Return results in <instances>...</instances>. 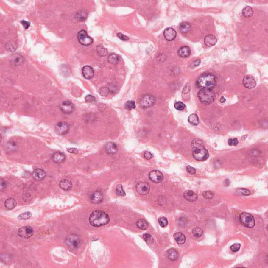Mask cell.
Listing matches in <instances>:
<instances>
[{
  "label": "cell",
  "mask_w": 268,
  "mask_h": 268,
  "mask_svg": "<svg viewBox=\"0 0 268 268\" xmlns=\"http://www.w3.org/2000/svg\"><path fill=\"white\" fill-rule=\"evenodd\" d=\"M192 148L193 156L195 159L201 161L208 159L209 154L203 141L200 139H195L192 142Z\"/></svg>",
  "instance_id": "obj_1"
},
{
  "label": "cell",
  "mask_w": 268,
  "mask_h": 268,
  "mask_svg": "<svg viewBox=\"0 0 268 268\" xmlns=\"http://www.w3.org/2000/svg\"><path fill=\"white\" fill-rule=\"evenodd\" d=\"M110 216L106 212L101 210H95L89 217V222L94 227H101L110 222Z\"/></svg>",
  "instance_id": "obj_2"
},
{
  "label": "cell",
  "mask_w": 268,
  "mask_h": 268,
  "mask_svg": "<svg viewBox=\"0 0 268 268\" xmlns=\"http://www.w3.org/2000/svg\"><path fill=\"white\" fill-rule=\"evenodd\" d=\"M216 84V77L211 73H204L201 74L196 82L197 87L201 89H213Z\"/></svg>",
  "instance_id": "obj_3"
},
{
  "label": "cell",
  "mask_w": 268,
  "mask_h": 268,
  "mask_svg": "<svg viewBox=\"0 0 268 268\" xmlns=\"http://www.w3.org/2000/svg\"><path fill=\"white\" fill-rule=\"evenodd\" d=\"M199 100L203 104H210L215 99V94L213 89H201L197 94Z\"/></svg>",
  "instance_id": "obj_4"
},
{
  "label": "cell",
  "mask_w": 268,
  "mask_h": 268,
  "mask_svg": "<svg viewBox=\"0 0 268 268\" xmlns=\"http://www.w3.org/2000/svg\"><path fill=\"white\" fill-rule=\"evenodd\" d=\"M240 223L244 226L248 228H253L255 225V220L251 214L243 212L239 216Z\"/></svg>",
  "instance_id": "obj_5"
},
{
  "label": "cell",
  "mask_w": 268,
  "mask_h": 268,
  "mask_svg": "<svg viewBox=\"0 0 268 268\" xmlns=\"http://www.w3.org/2000/svg\"><path fill=\"white\" fill-rule=\"evenodd\" d=\"M65 243L70 250H76L79 248L81 244V240L79 236L76 235H71L65 240Z\"/></svg>",
  "instance_id": "obj_6"
},
{
  "label": "cell",
  "mask_w": 268,
  "mask_h": 268,
  "mask_svg": "<svg viewBox=\"0 0 268 268\" xmlns=\"http://www.w3.org/2000/svg\"><path fill=\"white\" fill-rule=\"evenodd\" d=\"M156 101V97L154 95L146 94L141 97L139 101V105L142 108H148L153 106Z\"/></svg>",
  "instance_id": "obj_7"
},
{
  "label": "cell",
  "mask_w": 268,
  "mask_h": 268,
  "mask_svg": "<svg viewBox=\"0 0 268 268\" xmlns=\"http://www.w3.org/2000/svg\"><path fill=\"white\" fill-rule=\"evenodd\" d=\"M78 39L81 45L88 46L93 43V40L91 37L87 34L85 30H82L78 33Z\"/></svg>",
  "instance_id": "obj_8"
},
{
  "label": "cell",
  "mask_w": 268,
  "mask_h": 268,
  "mask_svg": "<svg viewBox=\"0 0 268 268\" xmlns=\"http://www.w3.org/2000/svg\"><path fill=\"white\" fill-rule=\"evenodd\" d=\"M34 234V230L30 226H23L20 228L18 231V235L21 238L27 239L30 238Z\"/></svg>",
  "instance_id": "obj_9"
},
{
  "label": "cell",
  "mask_w": 268,
  "mask_h": 268,
  "mask_svg": "<svg viewBox=\"0 0 268 268\" xmlns=\"http://www.w3.org/2000/svg\"><path fill=\"white\" fill-rule=\"evenodd\" d=\"M61 111L66 114H70L74 110V106L71 102L66 101L60 105Z\"/></svg>",
  "instance_id": "obj_10"
},
{
  "label": "cell",
  "mask_w": 268,
  "mask_h": 268,
  "mask_svg": "<svg viewBox=\"0 0 268 268\" xmlns=\"http://www.w3.org/2000/svg\"><path fill=\"white\" fill-rule=\"evenodd\" d=\"M136 189L138 194L144 195L147 194L149 192L150 190V186H149V184L147 182H139L136 184Z\"/></svg>",
  "instance_id": "obj_11"
},
{
  "label": "cell",
  "mask_w": 268,
  "mask_h": 268,
  "mask_svg": "<svg viewBox=\"0 0 268 268\" xmlns=\"http://www.w3.org/2000/svg\"><path fill=\"white\" fill-rule=\"evenodd\" d=\"M70 127L66 122H59L55 126V130L60 135H65L69 131Z\"/></svg>",
  "instance_id": "obj_12"
},
{
  "label": "cell",
  "mask_w": 268,
  "mask_h": 268,
  "mask_svg": "<svg viewBox=\"0 0 268 268\" xmlns=\"http://www.w3.org/2000/svg\"><path fill=\"white\" fill-rule=\"evenodd\" d=\"M149 178L152 182L155 183H160L163 180V175L160 171L153 170L149 173Z\"/></svg>",
  "instance_id": "obj_13"
},
{
  "label": "cell",
  "mask_w": 268,
  "mask_h": 268,
  "mask_svg": "<svg viewBox=\"0 0 268 268\" xmlns=\"http://www.w3.org/2000/svg\"><path fill=\"white\" fill-rule=\"evenodd\" d=\"M242 83L245 88L247 89H253L256 85L255 78L250 75H246L244 77L242 80Z\"/></svg>",
  "instance_id": "obj_14"
},
{
  "label": "cell",
  "mask_w": 268,
  "mask_h": 268,
  "mask_svg": "<svg viewBox=\"0 0 268 268\" xmlns=\"http://www.w3.org/2000/svg\"><path fill=\"white\" fill-rule=\"evenodd\" d=\"M104 199L103 194L102 192L99 191H96L92 193L90 196V201L91 203L95 204L101 203Z\"/></svg>",
  "instance_id": "obj_15"
},
{
  "label": "cell",
  "mask_w": 268,
  "mask_h": 268,
  "mask_svg": "<svg viewBox=\"0 0 268 268\" xmlns=\"http://www.w3.org/2000/svg\"><path fill=\"white\" fill-rule=\"evenodd\" d=\"M163 35L166 40L172 41L176 38L177 32L173 28L169 27L164 30Z\"/></svg>",
  "instance_id": "obj_16"
},
{
  "label": "cell",
  "mask_w": 268,
  "mask_h": 268,
  "mask_svg": "<svg viewBox=\"0 0 268 268\" xmlns=\"http://www.w3.org/2000/svg\"><path fill=\"white\" fill-rule=\"evenodd\" d=\"M32 177L33 179L36 181H40L45 178V172L43 169L39 168L35 169L32 172Z\"/></svg>",
  "instance_id": "obj_17"
},
{
  "label": "cell",
  "mask_w": 268,
  "mask_h": 268,
  "mask_svg": "<svg viewBox=\"0 0 268 268\" xmlns=\"http://www.w3.org/2000/svg\"><path fill=\"white\" fill-rule=\"evenodd\" d=\"M82 74L87 79H91L94 75V71L93 68L89 66H85L83 67L82 69Z\"/></svg>",
  "instance_id": "obj_18"
},
{
  "label": "cell",
  "mask_w": 268,
  "mask_h": 268,
  "mask_svg": "<svg viewBox=\"0 0 268 268\" xmlns=\"http://www.w3.org/2000/svg\"><path fill=\"white\" fill-rule=\"evenodd\" d=\"M105 152L110 155L116 154L118 151V147L116 144L113 142H109L105 146Z\"/></svg>",
  "instance_id": "obj_19"
},
{
  "label": "cell",
  "mask_w": 268,
  "mask_h": 268,
  "mask_svg": "<svg viewBox=\"0 0 268 268\" xmlns=\"http://www.w3.org/2000/svg\"><path fill=\"white\" fill-rule=\"evenodd\" d=\"M52 158L54 162L58 164L63 163L66 160L65 154L59 152H56L54 154H52Z\"/></svg>",
  "instance_id": "obj_20"
},
{
  "label": "cell",
  "mask_w": 268,
  "mask_h": 268,
  "mask_svg": "<svg viewBox=\"0 0 268 268\" xmlns=\"http://www.w3.org/2000/svg\"><path fill=\"white\" fill-rule=\"evenodd\" d=\"M183 197L186 200L191 202L197 201L198 198L197 195L193 191L186 190L184 192Z\"/></svg>",
  "instance_id": "obj_21"
},
{
  "label": "cell",
  "mask_w": 268,
  "mask_h": 268,
  "mask_svg": "<svg viewBox=\"0 0 268 268\" xmlns=\"http://www.w3.org/2000/svg\"><path fill=\"white\" fill-rule=\"evenodd\" d=\"M167 255L169 260L172 261H174L178 259L179 253L177 249L171 248L167 251Z\"/></svg>",
  "instance_id": "obj_22"
},
{
  "label": "cell",
  "mask_w": 268,
  "mask_h": 268,
  "mask_svg": "<svg viewBox=\"0 0 268 268\" xmlns=\"http://www.w3.org/2000/svg\"><path fill=\"white\" fill-rule=\"evenodd\" d=\"M191 50L190 48L184 46L180 48L178 50V54L179 56L182 58H187L191 54Z\"/></svg>",
  "instance_id": "obj_23"
},
{
  "label": "cell",
  "mask_w": 268,
  "mask_h": 268,
  "mask_svg": "<svg viewBox=\"0 0 268 268\" xmlns=\"http://www.w3.org/2000/svg\"><path fill=\"white\" fill-rule=\"evenodd\" d=\"M217 42L216 37L213 35H208L204 38V43L208 47L215 45Z\"/></svg>",
  "instance_id": "obj_24"
},
{
  "label": "cell",
  "mask_w": 268,
  "mask_h": 268,
  "mask_svg": "<svg viewBox=\"0 0 268 268\" xmlns=\"http://www.w3.org/2000/svg\"><path fill=\"white\" fill-rule=\"evenodd\" d=\"M59 186L63 190L69 191L72 187V183L69 180L63 179L59 183Z\"/></svg>",
  "instance_id": "obj_25"
},
{
  "label": "cell",
  "mask_w": 268,
  "mask_h": 268,
  "mask_svg": "<svg viewBox=\"0 0 268 268\" xmlns=\"http://www.w3.org/2000/svg\"><path fill=\"white\" fill-rule=\"evenodd\" d=\"M5 207L7 209L9 210H12L14 209L17 205V202L15 199L12 197H10L9 199H7L5 201Z\"/></svg>",
  "instance_id": "obj_26"
},
{
  "label": "cell",
  "mask_w": 268,
  "mask_h": 268,
  "mask_svg": "<svg viewBox=\"0 0 268 268\" xmlns=\"http://www.w3.org/2000/svg\"><path fill=\"white\" fill-rule=\"evenodd\" d=\"M191 29L190 24L187 22H182L179 26L180 32L182 34H186L189 32Z\"/></svg>",
  "instance_id": "obj_27"
},
{
  "label": "cell",
  "mask_w": 268,
  "mask_h": 268,
  "mask_svg": "<svg viewBox=\"0 0 268 268\" xmlns=\"http://www.w3.org/2000/svg\"><path fill=\"white\" fill-rule=\"evenodd\" d=\"M174 237L175 238L176 241L179 244H183L186 242V238L183 233H174Z\"/></svg>",
  "instance_id": "obj_28"
},
{
  "label": "cell",
  "mask_w": 268,
  "mask_h": 268,
  "mask_svg": "<svg viewBox=\"0 0 268 268\" xmlns=\"http://www.w3.org/2000/svg\"><path fill=\"white\" fill-rule=\"evenodd\" d=\"M137 227L141 230H146L149 227V224L147 221L144 219H139L136 222Z\"/></svg>",
  "instance_id": "obj_29"
},
{
  "label": "cell",
  "mask_w": 268,
  "mask_h": 268,
  "mask_svg": "<svg viewBox=\"0 0 268 268\" xmlns=\"http://www.w3.org/2000/svg\"><path fill=\"white\" fill-rule=\"evenodd\" d=\"M188 121L191 125L197 126L199 124L200 121L197 115L195 114H192L188 116Z\"/></svg>",
  "instance_id": "obj_30"
},
{
  "label": "cell",
  "mask_w": 268,
  "mask_h": 268,
  "mask_svg": "<svg viewBox=\"0 0 268 268\" xmlns=\"http://www.w3.org/2000/svg\"><path fill=\"white\" fill-rule=\"evenodd\" d=\"M253 11L250 7H246L243 9L242 11V15L246 18H250L253 15Z\"/></svg>",
  "instance_id": "obj_31"
},
{
  "label": "cell",
  "mask_w": 268,
  "mask_h": 268,
  "mask_svg": "<svg viewBox=\"0 0 268 268\" xmlns=\"http://www.w3.org/2000/svg\"><path fill=\"white\" fill-rule=\"evenodd\" d=\"M96 50L97 54L101 56H105L108 54L107 49L102 46H98Z\"/></svg>",
  "instance_id": "obj_32"
},
{
  "label": "cell",
  "mask_w": 268,
  "mask_h": 268,
  "mask_svg": "<svg viewBox=\"0 0 268 268\" xmlns=\"http://www.w3.org/2000/svg\"><path fill=\"white\" fill-rule=\"evenodd\" d=\"M192 233L193 235L195 237L197 238H200L203 234V230L201 229V228L197 227L193 229Z\"/></svg>",
  "instance_id": "obj_33"
},
{
  "label": "cell",
  "mask_w": 268,
  "mask_h": 268,
  "mask_svg": "<svg viewBox=\"0 0 268 268\" xmlns=\"http://www.w3.org/2000/svg\"><path fill=\"white\" fill-rule=\"evenodd\" d=\"M119 61V57L116 54H111L108 56V61L112 64H116Z\"/></svg>",
  "instance_id": "obj_34"
},
{
  "label": "cell",
  "mask_w": 268,
  "mask_h": 268,
  "mask_svg": "<svg viewBox=\"0 0 268 268\" xmlns=\"http://www.w3.org/2000/svg\"><path fill=\"white\" fill-rule=\"evenodd\" d=\"M143 238L148 244H150L154 243V238H152V237L149 233H144L143 235Z\"/></svg>",
  "instance_id": "obj_35"
},
{
  "label": "cell",
  "mask_w": 268,
  "mask_h": 268,
  "mask_svg": "<svg viewBox=\"0 0 268 268\" xmlns=\"http://www.w3.org/2000/svg\"><path fill=\"white\" fill-rule=\"evenodd\" d=\"M136 107L135 102L134 101H128L125 104V107L127 110H131L133 109H134Z\"/></svg>",
  "instance_id": "obj_36"
},
{
  "label": "cell",
  "mask_w": 268,
  "mask_h": 268,
  "mask_svg": "<svg viewBox=\"0 0 268 268\" xmlns=\"http://www.w3.org/2000/svg\"><path fill=\"white\" fill-rule=\"evenodd\" d=\"M32 215V214L30 212H25V213L19 215V216H18V219L21 220H26V219H29Z\"/></svg>",
  "instance_id": "obj_37"
},
{
  "label": "cell",
  "mask_w": 268,
  "mask_h": 268,
  "mask_svg": "<svg viewBox=\"0 0 268 268\" xmlns=\"http://www.w3.org/2000/svg\"><path fill=\"white\" fill-rule=\"evenodd\" d=\"M116 193V194L118 196H121V197H123V196H125V191L124 190L123 186H122L121 184H119V185L117 186Z\"/></svg>",
  "instance_id": "obj_38"
},
{
  "label": "cell",
  "mask_w": 268,
  "mask_h": 268,
  "mask_svg": "<svg viewBox=\"0 0 268 268\" xmlns=\"http://www.w3.org/2000/svg\"><path fill=\"white\" fill-rule=\"evenodd\" d=\"M87 18V13L85 10L80 11L77 15V18L79 21H85Z\"/></svg>",
  "instance_id": "obj_39"
},
{
  "label": "cell",
  "mask_w": 268,
  "mask_h": 268,
  "mask_svg": "<svg viewBox=\"0 0 268 268\" xmlns=\"http://www.w3.org/2000/svg\"><path fill=\"white\" fill-rule=\"evenodd\" d=\"M158 222L160 226L162 227H166L168 224V219L165 217H160L158 219Z\"/></svg>",
  "instance_id": "obj_40"
},
{
  "label": "cell",
  "mask_w": 268,
  "mask_h": 268,
  "mask_svg": "<svg viewBox=\"0 0 268 268\" xmlns=\"http://www.w3.org/2000/svg\"><path fill=\"white\" fill-rule=\"evenodd\" d=\"M236 193H238V194L244 195L246 196H248L250 194V191L245 189V188H239L236 191Z\"/></svg>",
  "instance_id": "obj_41"
},
{
  "label": "cell",
  "mask_w": 268,
  "mask_h": 268,
  "mask_svg": "<svg viewBox=\"0 0 268 268\" xmlns=\"http://www.w3.org/2000/svg\"><path fill=\"white\" fill-rule=\"evenodd\" d=\"M202 195L204 197L205 199H212L214 197V193L211 191H206L203 192L202 193Z\"/></svg>",
  "instance_id": "obj_42"
},
{
  "label": "cell",
  "mask_w": 268,
  "mask_h": 268,
  "mask_svg": "<svg viewBox=\"0 0 268 268\" xmlns=\"http://www.w3.org/2000/svg\"><path fill=\"white\" fill-rule=\"evenodd\" d=\"M174 106V108L176 110H183L184 108H185L186 105H185V104H184L183 102L178 101V102H177L175 103Z\"/></svg>",
  "instance_id": "obj_43"
},
{
  "label": "cell",
  "mask_w": 268,
  "mask_h": 268,
  "mask_svg": "<svg viewBox=\"0 0 268 268\" xmlns=\"http://www.w3.org/2000/svg\"><path fill=\"white\" fill-rule=\"evenodd\" d=\"M99 92V94L103 96H106L109 94L110 90L107 87H103L100 89Z\"/></svg>",
  "instance_id": "obj_44"
},
{
  "label": "cell",
  "mask_w": 268,
  "mask_h": 268,
  "mask_svg": "<svg viewBox=\"0 0 268 268\" xmlns=\"http://www.w3.org/2000/svg\"><path fill=\"white\" fill-rule=\"evenodd\" d=\"M241 244L239 243H236L230 246V249L233 252H237L240 250Z\"/></svg>",
  "instance_id": "obj_45"
},
{
  "label": "cell",
  "mask_w": 268,
  "mask_h": 268,
  "mask_svg": "<svg viewBox=\"0 0 268 268\" xmlns=\"http://www.w3.org/2000/svg\"><path fill=\"white\" fill-rule=\"evenodd\" d=\"M228 144L230 146H236L238 145V139L236 138L229 139V140L228 141Z\"/></svg>",
  "instance_id": "obj_46"
},
{
  "label": "cell",
  "mask_w": 268,
  "mask_h": 268,
  "mask_svg": "<svg viewBox=\"0 0 268 268\" xmlns=\"http://www.w3.org/2000/svg\"><path fill=\"white\" fill-rule=\"evenodd\" d=\"M144 158L146 159L150 160V159H151L154 157V155H153V154H152V152H148V151H146L144 152Z\"/></svg>",
  "instance_id": "obj_47"
},
{
  "label": "cell",
  "mask_w": 268,
  "mask_h": 268,
  "mask_svg": "<svg viewBox=\"0 0 268 268\" xmlns=\"http://www.w3.org/2000/svg\"><path fill=\"white\" fill-rule=\"evenodd\" d=\"M186 171L188 173H190L191 174H194L196 173V170L192 166H186Z\"/></svg>",
  "instance_id": "obj_48"
},
{
  "label": "cell",
  "mask_w": 268,
  "mask_h": 268,
  "mask_svg": "<svg viewBox=\"0 0 268 268\" xmlns=\"http://www.w3.org/2000/svg\"><path fill=\"white\" fill-rule=\"evenodd\" d=\"M7 184L6 182L5 181L4 179H3L2 178L1 179V184H0V188L1 191H3L5 190L7 188Z\"/></svg>",
  "instance_id": "obj_49"
},
{
  "label": "cell",
  "mask_w": 268,
  "mask_h": 268,
  "mask_svg": "<svg viewBox=\"0 0 268 268\" xmlns=\"http://www.w3.org/2000/svg\"><path fill=\"white\" fill-rule=\"evenodd\" d=\"M85 99L88 102H93L95 101V98L93 95H88L85 97Z\"/></svg>",
  "instance_id": "obj_50"
},
{
  "label": "cell",
  "mask_w": 268,
  "mask_h": 268,
  "mask_svg": "<svg viewBox=\"0 0 268 268\" xmlns=\"http://www.w3.org/2000/svg\"><path fill=\"white\" fill-rule=\"evenodd\" d=\"M117 36L119 37V39H121V40H124V41H127V40H129L128 37L126 36L125 35H123V34L120 33V32L118 33V34H117Z\"/></svg>",
  "instance_id": "obj_51"
},
{
  "label": "cell",
  "mask_w": 268,
  "mask_h": 268,
  "mask_svg": "<svg viewBox=\"0 0 268 268\" xmlns=\"http://www.w3.org/2000/svg\"><path fill=\"white\" fill-rule=\"evenodd\" d=\"M21 23L23 25V26L24 27V28L26 29H28L29 28V27L30 26V23L29 22H27V21H26L23 20L21 22Z\"/></svg>",
  "instance_id": "obj_52"
},
{
  "label": "cell",
  "mask_w": 268,
  "mask_h": 268,
  "mask_svg": "<svg viewBox=\"0 0 268 268\" xmlns=\"http://www.w3.org/2000/svg\"><path fill=\"white\" fill-rule=\"evenodd\" d=\"M68 152L71 153V154H77L78 153V149L74 148H70L68 149Z\"/></svg>",
  "instance_id": "obj_53"
},
{
  "label": "cell",
  "mask_w": 268,
  "mask_h": 268,
  "mask_svg": "<svg viewBox=\"0 0 268 268\" xmlns=\"http://www.w3.org/2000/svg\"><path fill=\"white\" fill-rule=\"evenodd\" d=\"M200 63H201V60H197L195 61L193 63V65H194L195 67H197V66H198L200 65Z\"/></svg>",
  "instance_id": "obj_54"
},
{
  "label": "cell",
  "mask_w": 268,
  "mask_h": 268,
  "mask_svg": "<svg viewBox=\"0 0 268 268\" xmlns=\"http://www.w3.org/2000/svg\"><path fill=\"white\" fill-rule=\"evenodd\" d=\"M225 101H226V99H225V97H224V96H222V97L221 98V103H224L225 102Z\"/></svg>",
  "instance_id": "obj_55"
}]
</instances>
